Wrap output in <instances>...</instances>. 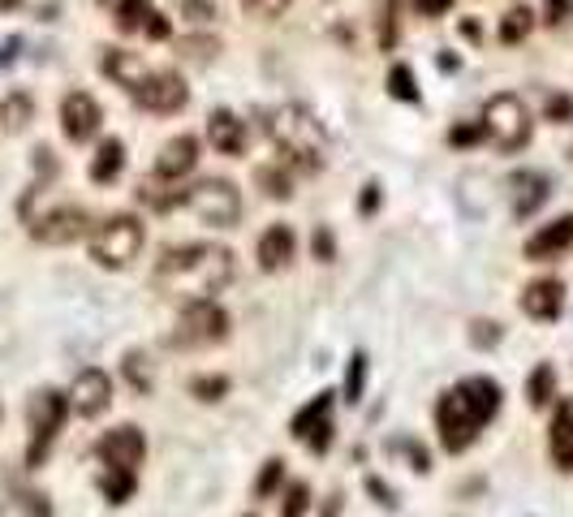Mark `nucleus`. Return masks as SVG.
I'll use <instances>...</instances> for the list:
<instances>
[{
	"mask_svg": "<svg viewBox=\"0 0 573 517\" xmlns=\"http://www.w3.org/2000/svg\"><path fill=\"white\" fill-rule=\"evenodd\" d=\"M531 30H535V9H526V4H518L500 17V43H522Z\"/></svg>",
	"mask_w": 573,
	"mask_h": 517,
	"instance_id": "b1692460",
	"label": "nucleus"
},
{
	"mask_svg": "<svg viewBox=\"0 0 573 517\" xmlns=\"http://www.w3.org/2000/svg\"><path fill=\"white\" fill-rule=\"evenodd\" d=\"M100 492L109 505H125L134 496V475H121V470H104L100 475Z\"/></svg>",
	"mask_w": 573,
	"mask_h": 517,
	"instance_id": "c85d7f7f",
	"label": "nucleus"
},
{
	"mask_svg": "<svg viewBox=\"0 0 573 517\" xmlns=\"http://www.w3.org/2000/svg\"><path fill=\"white\" fill-rule=\"evenodd\" d=\"M548 117H552V122H565V117H573V100H565V96H561V100H552V104H548Z\"/></svg>",
	"mask_w": 573,
	"mask_h": 517,
	"instance_id": "c03bdc74",
	"label": "nucleus"
},
{
	"mask_svg": "<svg viewBox=\"0 0 573 517\" xmlns=\"http://www.w3.org/2000/svg\"><path fill=\"white\" fill-rule=\"evenodd\" d=\"M233 280V251L225 247H177L160 258L155 267V285L160 293L177 298V302H212V293H221Z\"/></svg>",
	"mask_w": 573,
	"mask_h": 517,
	"instance_id": "f257e3e1",
	"label": "nucleus"
},
{
	"mask_svg": "<svg viewBox=\"0 0 573 517\" xmlns=\"http://www.w3.org/2000/svg\"><path fill=\"white\" fill-rule=\"evenodd\" d=\"M121 371H125V380L138 388V392H147V388H151V376H147V358H142V354H129V358L121 363Z\"/></svg>",
	"mask_w": 573,
	"mask_h": 517,
	"instance_id": "c9c22d12",
	"label": "nucleus"
},
{
	"mask_svg": "<svg viewBox=\"0 0 573 517\" xmlns=\"http://www.w3.org/2000/svg\"><path fill=\"white\" fill-rule=\"evenodd\" d=\"M100 122H104V109L91 91H70L61 100V129H65L70 142H87L100 129Z\"/></svg>",
	"mask_w": 573,
	"mask_h": 517,
	"instance_id": "ddd939ff",
	"label": "nucleus"
},
{
	"mask_svg": "<svg viewBox=\"0 0 573 517\" xmlns=\"http://www.w3.org/2000/svg\"><path fill=\"white\" fill-rule=\"evenodd\" d=\"M208 138L221 155H241L246 151V122L229 109H216L212 122H208Z\"/></svg>",
	"mask_w": 573,
	"mask_h": 517,
	"instance_id": "aec40b11",
	"label": "nucleus"
},
{
	"mask_svg": "<svg viewBox=\"0 0 573 517\" xmlns=\"http://www.w3.org/2000/svg\"><path fill=\"white\" fill-rule=\"evenodd\" d=\"M30 444H26V466L35 470V466H43L48 462V453H52V444H57V436H61V427H65V414H70V396L65 392H57V388H39L35 396H30Z\"/></svg>",
	"mask_w": 573,
	"mask_h": 517,
	"instance_id": "20e7f679",
	"label": "nucleus"
},
{
	"mask_svg": "<svg viewBox=\"0 0 573 517\" xmlns=\"http://www.w3.org/2000/svg\"><path fill=\"white\" fill-rule=\"evenodd\" d=\"M104 70H109V78H116V83L129 87V91H134V87L142 83V74H147L142 61H138V56H125V52H109V56H104Z\"/></svg>",
	"mask_w": 573,
	"mask_h": 517,
	"instance_id": "393cba45",
	"label": "nucleus"
},
{
	"mask_svg": "<svg viewBox=\"0 0 573 517\" xmlns=\"http://www.w3.org/2000/svg\"><path fill=\"white\" fill-rule=\"evenodd\" d=\"M358 207H362V212H375V207H379V186H366L362 199H358Z\"/></svg>",
	"mask_w": 573,
	"mask_h": 517,
	"instance_id": "de8ad7c7",
	"label": "nucleus"
},
{
	"mask_svg": "<svg viewBox=\"0 0 573 517\" xmlns=\"http://www.w3.org/2000/svg\"><path fill=\"white\" fill-rule=\"evenodd\" d=\"M229 337V315L216 306V302H190L186 311H182V319H177V328H173V345H195V350H203V345H216V341H225Z\"/></svg>",
	"mask_w": 573,
	"mask_h": 517,
	"instance_id": "1a4fd4ad",
	"label": "nucleus"
},
{
	"mask_svg": "<svg viewBox=\"0 0 573 517\" xmlns=\"http://www.w3.org/2000/svg\"><path fill=\"white\" fill-rule=\"evenodd\" d=\"M182 52H186V56H195V52H199V56L208 61V56L216 52V39H186V43H182Z\"/></svg>",
	"mask_w": 573,
	"mask_h": 517,
	"instance_id": "79ce46f5",
	"label": "nucleus"
},
{
	"mask_svg": "<svg viewBox=\"0 0 573 517\" xmlns=\"http://www.w3.org/2000/svg\"><path fill=\"white\" fill-rule=\"evenodd\" d=\"M147 234H142V220L138 216H109L96 234H91V258L100 267H129L138 251H142Z\"/></svg>",
	"mask_w": 573,
	"mask_h": 517,
	"instance_id": "423d86ee",
	"label": "nucleus"
},
{
	"mask_svg": "<svg viewBox=\"0 0 573 517\" xmlns=\"http://www.w3.org/2000/svg\"><path fill=\"white\" fill-rule=\"evenodd\" d=\"M199 151H203V142H199L195 134H177V138H169V142L160 147L155 173H160L164 181H177V177L195 173V164H199Z\"/></svg>",
	"mask_w": 573,
	"mask_h": 517,
	"instance_id": "2eb2a0df",
	"label": "nucleus"
},
{
	"mask_svg": "<svg viewBox=\"0 0 573 517\" xmlns=\"http://www.w3.org/2000/svg\"><path fill=\"white\" fill-rule=\"evenodd\" d=\"M366 492H375V496H379V505H384V509H393V505H397V501H393V492H388V488H384V483H379V479H366Z\"/></svg>",
	"mask_w": 573,
	"mask_h": 517,
	"instance_id": "a18cd8bd",
	"label": "nucleus"
},
{
	"mask_svg": "<svg viewBox=\"0 0 573 517\" xmlns=\"http://www.w3.org/2000/svg\"><path fill=\"white\" fill-rule=\"evenodd\" d=\"M548 449L557 470H573V401H561L552 414V431H548Z\"/></svg>",
	"mask_w": 573,
	"mask_h": 517,
	"instance_id": "412c9836",
	"label": "nucleus"
},
{
	"mask_svg": "<svg viewBox=\"0 0 573 517\" xmlns=\"http://www.w3.org/2000/svg\"><path fill=\"white\" fill-rule=\"evenodd\" d=\"M87 234H91V216L83 207H57V212H43L30 220V238L43 247H70Z\"/></svg>",
	"mask_w": 573,
	"mask_h": 517,
	"instance_id": "9b49d317",
	"label": "nucleus"
},
{
	"mask_svg": "<svg viewBox=\"0 0 573 517\" xmlns=\"http://www.w3.org/2000/svg\"><path fill=\"white\" fill-rule=\"evenodd\" d=\"M96 457L104 462V470H121V475H138V466H142V457H147V440H142V431L138 427H113V431H104L100 436V444H96Z\"/></svg>",
	"mask_w": 573,
	"mask_h": 517,
	"instance_id": "9d476101",
	"label": "nucleus"
},
{
	"mask_svg": "<svg viewBox=\"0 0 573 517\" xmlns=\"http://www.w3.org/2000/svg\"><path fill=\"white\" fill-rule=\"evenodd\" d=\"M65 396H70V409L78 418H100L109 409V401H113V380L100 367H87V371H78V380H74V388Z\"/></svg>",
	"mask_w": 573,
	"mask_h": 517,
	"instance_id": "4468645a",
	"label": "nucleus"
},
{
	"mask_svg": "<svg viewBox=\"0 0 573 517\" xmlns=\"http://www.w3.org/2000/svg\"><path fill=\"white\" fill-rule=\"evenodd\" d=\"M186 13L195 17V13H208V0H186Z\"/></svg>",
	"mask_w": 573,
	"mask_h": 517,
	"instance_id": "8fccbe9b",
	"label": "nucleus"
},
{
	"mask_svg": "<svg viewBox=\"0 0 573 517\" xmlns=\"http://www.w3.org/2000/svg\"><path fill=\"white\" fill-rule=\"evenodd\" d=\"M129 96L138 100V109H147V113H155V117H173V113L186 109L190 87H186V78H182L177 70H147L142 83H138Z\"/></svg>",
	"mask_w": 573,
	"mask_h": 517,
	"instance_id": "6e6552de",
	"label": "nucleus"
},
{
	"mask_svg": "<svg viewBox=\"0 0 573 517\" xmlns=\"http://www.w3.org/2000/svg\"><path fill=\"white\" fill-rule=\"evenodd\" d=\"M478 138H483V122L478 126H453V134H449L453 147H474Z\"/></svg>",
	"mask_w": 573,
	"mask_h": 517,
	"instance_id": "58836bf2",
	"label": "nucleus"
},
{
	"mask_svg": "<svg viewBox=\"0 0 573 517\" xmlns=\"http://www.w3.org/2000/svg\"><path fill=\"white\" fill-rule=\"evenodd\" d=\"M333 255H337V242H333V234H328V229H315V258H324V263H328Z\"/></svg>",
	"mask_w": 573,
	"mask_h": 517,
	"instance_id": "a19ab883",
	"label": "nucleus"
},
{
	"mask_svg": "<svg viewBox=\"0 0 573 517\" xmlns=\"http://www.w3.org/2000/svg\"><path fill=\"white\" fill-rule=\"evenodd\" d=\"M190 392H195L199 401H221V396L229 392V380H225V376H208V380H195Z\"/></svg>",
	"mask_w": 573,
	"mask_h": 517,
	"instance_id": "e433bc0d",
	"label": "nucleus"
},
{
	"mask_svg": "<svg viewBox=\"0 0 573 517\" xmlns=\"http://www.w3.org/2000/svg\"><path fill=\"white\" fill-rule=\"evenodd\" d=\"M254 255H259V267H263V272L289 267V258L298 255L294 229H289V225H267V229L259 234V242H254Z\"/></svg>",
	"mask_w": 573,
	"mask_h": 517,
	"instance_id": "f3484780",
	"label": "nucleus"
},
{
	"mask_svg": "<svg viewBox=\"0 0 573 517\" xmlns=\"http://www.w3.org/2000/svg\"><path fill=\"white\" fill-rule=\"evenodd\" d=\"M155 9H151V0H121L116 4V30H125V35H134V30H142L147 26V17H151Z\"/></svg>",
	"mask_w": 573,
	"mask_h": 517,
	"instance_id": "bb28decb",
	"label": "nucleus"
},
{
	"mask_svg": "<svg viewBox=\"0 0 573 517\" xmlns=\"http://www.w3.org/2000/svg\"><path fill=\"white\" fill-rule=\"evenodd\" d=\"M500 337H505V328H496L491 319H478V324H470V341H474V345H483V350H491Z\"/></svg>",
	"mask_w": 573,
	"mask_h": 517,
	"instance_id": "4c0bfd02",
	"label": "nucleus"
},
{
	"mask_svg": "<svg viewBox=\"0 0 573 517\" xmlns=\"http://www.w3.org/2000/svg\"><path fill=\"white\" fill-rule=\"evenodd\" d=\"M267 134L298 168H307V173L324 168V160H328V129L320 126V117L311 109H302V104L272 109L267 113Z\"/></svg>",
	"mask_w": 573,
	"mask_h": 517,
	"instance_id": "7ed1b4c3",
	"label": "nucleus"
},
{
	"mask_svg": "<svg viewBox=\"0 0 573 517\" xmlns=\"http://www.w3.org/2000/svg\"><path fill=\"white\" fill-rule=\"evenodd\" d=\"M573 247V216H557L552 225H544L531 242H526V258H552L565 255Z\"/></svg>",
	"mask_w": 573,
	"mask_h": 517,
	"instance_id": "6ab92c4d",
	"label": "nucleus"
},
{
	"mask_svg": "<svg viewBox=\"0 0 573 517\" xmlns=\"http://www.w3.org/2000/svg\"><path fill=\"white\" fill-rule=\"evenodd\" d=\"M362 384H366V354H353L345 371V401H362Z\"/></svg>",
	"mask_w": 573,
	"mask_h": 517,
	"instance_id": "473e14b6",
	"label": "nucleus"
},
{
	"mask_svg": "<svg viewBox=\"0 0 573 517\" xmlns=\"http://www.w3.org/2000/svg\"><path fill=\"white\" fill-rule=\"evenodd\" d=\"M388 96H393V100H406V104L419 100V87H414L410 65H393V70H388Z\"/></svg>",
	"mask_w": 573,
	"mask_h": 517,
	"instance_id": "c756f323",
	"label": "nucleus"
},
{
	"mask_svg": "<svg viewBox=\"0 0 573 517\" xmlns=\"http://www.w3.org/2000/svg\"><path fill=\"white\" fill-rule=\"evenodd\" d=\"M311 509V488L298 479V483H289L285 488V505H281V517H307Z\"/></svg>",
	"mask_w": 573,
	"mask_h": 517,
	"instance_id": "2f4dec72",
	"label": "nucleus"
},
{
	"mask_svg": "<svg viewBox=\"0 0 573 517\" xmlns=\"http://www.w3.org/2000/svg\"><path fill=\"white\" fill-rule=\"evenodd\" d=\"M526 396H531V405L539 409V405H548L552 396H557V371L548 367V363H539L535 371H531V380H526Z\"/></svg>",
	"mask_w": 573,
	"mask_h": 517,
	"instance_id": "a878e982",
	"label": "nucleus"
},
{
	"mask_svg": "<svg viewBox=\"0 0 573 517\" xmlns=\"http://www.w3.org/2000/svg\"><path fill=\"white\" fill-rule=\"evenodd\" d=\"M561 306H565V285H561V280H552V276L531 280V285L522 289V311H526L531 319L552 324V319L561 315Z\"/></svg>",
	"mask_w": 573,
	"mask_h": 517,
	"instance_id": "dca6fc26",
	"label": "nucleus"
},
{
	"mask_svg": "<svg viewBox=\"0 0 573 517\" xmlns=\"http://www.w3.org/2000/svg\"><path fill=\"white\" fill-rule=\"evenodd\" d=\"M182 203L203 225H212V229H229V225L241 220V194H237V186L225 181V177H203V181L186 186L182 190Z\"/></svg>",
	"mask_w": 573,
	"mask_h": 517,
	"instance_id": "39448f33",
	"label": "nucleus"
},
{
	"mask_svg": "<svg viewBox=\"0 0 573 517\" xmlns=\"http://www.w3.org/2000/svg\"><path fill=\"white\" fill-rule=\"evenodd\" d=\"M254 181H259V186H263L272 199H289V194H294V181H289V173H281V168H272V164H267V168H259V173H254Z\"/></svg>",
	"mask_w": 573,
	"mask_h": 517,
	"instance_id": "7c9ffc66",
	"label": "nucleus"
},
{
	"mask_svg": "<svg viewBox=\"0 0 573 517\" xmlns=\"http://www.w3.org/2000/svg\"><path fill=\"white\" fill-rule=\"evenodd\" d=\"M121 164H125V142L121 138H104L100 151H96V160H91V181L109 186L116 173H121Z\"/></svg>",
	"mask_w": 573,
	"mask_h": 517,
	"instance_id": "4be33fe9",
	"label": "nucleus"
},
{
	"mask_svg": "<svg viewBox=\"0 0 573 517\" xmlns=\"http://www.w3.org/2000/svg\"><path fill=\"white\" fill-rule=\"evenodd\" d=\"M505 194H509V203H513V216H531V212H539L544 199H548V177L522 168V173L509 177V190H505Z\"/></svg>",
	"mask_w": 573,
	"mask_h": 517,
	"instance_id": "a211bd4d",
	"label": "nucleus"
},
{
	"mask_svg": "<svg viewBox=\"0 0 573 517\" xmlns=\"http://www.w3.org/2000/svg\"><path fill=\"white\" fill-rule=\"evenodd\" d=\"M461 35L465 39H478V22H461Z\"/></svg>",
	"mask_w": 573,
	"mask_h": 517,
	"instance_id": "3c124183",
	"label": "nucleus"
},
{
	"mask_svg": "<svg viewBox=\"0 0 573 517\" xmlns=\"http://www.w3.org/2000/svg\"><path fill=\"white\" fill-rule=\"evenodd\" d=\"M500 414V388L487 376H470L458 388H449L436 401V427H440V444L449 453H465L478 431Z\"/></svg>",
	"mask_w": 573,
	"mask_h": 517,
	"instance_id": "f03ea898",
	"label": "nucleus"
},
{
	"mask_svg": "<svg viewBox=\"0 0 573 517\" xmlns=\"http://www.w3.org/2000/svg\"><path fill=\"white\" fill-rule=\"evenodd\" d=\"M289 4H294V0H241V9H246L250 17H259V22H272V17H281Z\"/></svg>",
	"mask_w": 573,
	"mask_h": 517,
	"instance_id": "f704fd0d",
	"label": "nucleus"
},
{
	"mask_svg": "<svg viewBox=\"0 0 573 517\" xmlns=\"http://www.w3.org/2000/svg\"><path fill=\"white\" fill-rule=\"evenodd\" d=\"M142 30H147V39H169V35H173V26H169V17H164V13H151Z\"/></svg>",
	"mask_w": 573,
	"mask_h": 517,
	"instance_id": "ea45409f",
	"label": "nucleus"
},
{
	"mask_svg": "<svg viewBox=\"0 0 573 517\" xmlns=\"http://www.w3.org/2000/svg\"><path fill=\"white\" fill-rule=\"evenodd\" d=\"M565 9H570V0H548L544 22H548V26H561V22H565Z\"/></svg>",
	"mask_w": 573,
	"mask_h": 517,
	"instance_id": "37998d69",
	"label": "nucleus"
},
{
	"mask_svg": "<svg viewBox=\"0 0 573 517\" xmlns=\"http://www.w3.org/2000/svg\"><path fill=\"white\" fill-rule=\"evenodd\" d=\"M341 514V496H328V505H324V517H337Z\"/></svg>",
	"mask_w": 573,
	"mask_h": 517,
	"instance_id": "09e8293b",
	"label": "nucleus"
},
{
	"mask_svg": "<svg viewBox=\"0 0 573 517\" xmlns=\"http://www.w3.org/2000/svg\"><path fill=\"white\" fill-rule=\"evenodd\" d=\"M531 109L522 104V96H491L483 109V134L500 147V151H522L531 142Z\"/></svg>",
	"mask_w": 573,
	"mask_h": 517,
	"instance_id": "0eeeda50",
	"label": "nucleus"
},
{
	"mask_svg": "<svg viewBox=\"0 0 573 517\" xmlns=\"http://www.w3.org/2000/svg\"><path fill=\"white\" fill-rule=\"evenodd\" d=\"M0 517H52V505L39 492H13L0 501Z\"/></svg>",
	"mask_w": 573,
	"mask_h": 517,
	"instance_id": "5701e85b",
	"label": "nucleus"
},
{
	"mask_svg": "<svg viewBox=\"0 0 573 517\" xmlns=\"http://www.w3.org/2000/svg\"><path fill=\"white\" fill-rule=\"evenodd\" d=\"M414 4H419V13H423V17H436V13H445L453 0H414Z\"/></svg>",
	"mask_w": 573,
	"mask_h": 517,
	"instance_id": "49530a36",
	"label": "nucleus"
},
{
	"mask_svg": "<svg viewBox=\"0 0 573 517\" xmlns=\"http://www.w3.org/2000/svg\"><path fill=\"white\" fill-rule=\"evenodd\" d=\"M30 117H35V104H30V96H22V91H13V96L0 104V129H22Z\"/></svg>",
	"mask_w": 573,
	"mask_h": 517,
	"instance_id": "cd10ccee",
	"label": "nucleus"
},
{
	"mask_svg": "<svg viewBox=\"0 0 573 517\" xmlns=\"http://www.w3.org/2000/svg\"><path fill=\"white\" fill-rule=\"evenodd\" d=\"M281 479H285V462H281V457H272V462L259 470V479H254V496H259V501H263V496H272Z\"/></svg>",
	"mask_w": 573,
	"mask_h": 517,
	"instance_id": "72a5a7b5",
	"label": "nucleus"
},
{
	"mask_svg": "<svg viewBox=\"0 0 573 517\" xmlns=\"http://www.w3.org/2000/svg\"><path fill=\"white\" fill-rule=\"evenodd\" d=\"M289 431H294L298 440H307L311 453H328V449H333V392L311 396V401L294 414Z\"/></svg>",
	"mask_w": 573,
	"mask_h": 517,
	"instance_id": "f8f14e48",
	"label": "nucleus"
}]
</instances>
